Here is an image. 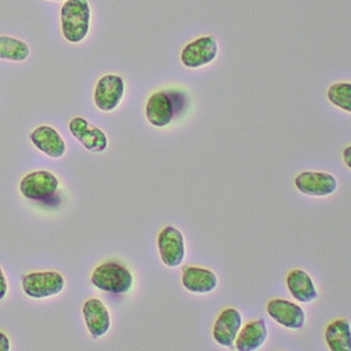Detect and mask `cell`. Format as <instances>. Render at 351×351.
<instances>
[{
  "label": "cell",
  "instance_id": "21",
  "mask_svg": "<svg viewBox=\"0 0 351 351\" xmlns=\"http://www.w3.org/2000/svg\"><path fill=\"white\" fill-rule=\"evenodd\" d=\"M7 292H8V283H7L3 269L0 267V302L7 296Z\"/></svg>",
  "mask_w": 351,
  "mask_h": 351
},
{
  "label": "cell",
  "instance_id": "5",
  "mask_svg": "<svg viewBox=\"0 0 351 351\" xmlns=\"http://www.w3.org/2000/svg\"><path fill=\"white\" fill-rule=\"evenodd\" d=\"M60 189V179L48 170H37L24 176L19 184L21 195L34 202H45Z\"/></svg>",
  "mask_w": 351,
  "mask_h": 351
},
{
  "label": "cell",
  "instance_id": "6",
  "mask_svg": "<svg viewBox=\"0 0 351 351\" xmlns=\"http://www.w3.org/2000/svg\"><path fill=\"white\" fill-rule=\"evenodd\" d=\"M219 56V44L213 36H202L186 44L180 51V62L187 69H202Z\"/></svg>",
  "mask_w": 351,
  "mask_h": 351
},
{
  "label": "cell",
  "instance_id": "10",
  "mask_svg": "<svg viewBox=\"0 0 351 351\" xmlns=\"http://www.w3.org/2000/svg\"><path fill=\"white\" fill-rule=\"evenodd\" d=\"M266 311L272 321L289 330H302L306 321L303 306L286 299H271Z\"/></svg>",
  "mask_w": 351,
  "mask_h": 351
},
{
  "label": "cell",
  "instance_id": "19",
  "mask_svg": "<svg viewBox=\"0 0 351 351\" xmlns=\"http://www.w3.org/2000/svg\"><path fill=\"white\" fill-rule=\"evenodd\" d=\"M31 54L29 47L14 37L0 36V60L21 62L25 61Z\"/></svg>",
  "mask_w": 351,
  "mask_h": 351
},
{
  "label": "cell",
  "instance_id": "8",
  "mask_svg": "<svg viewBox=\"0 0 351 351\" xmlns=\"http://www.w3.org/2000/svg\"><path fill=\"white\" fill-rule=\"evenodd\" d=\"M125 95V82L117 74H106L97 80L94 91V103L101 112L114 111Z\"/></svg>",
  "mask_w": 351,
  "mask_h": 351
},
{
  "label": "cell",
  "instance_id": "24",
  "mask_svg": "<svg viewBox=\"0 0 351 351\" xmlns=\"http://www.w3.org/2000/svg\"><path fill=\"white\" fill-rule=\"evenodd\" d=\"M51 1H66V0H51Z\"/></svg>",
  "mask_w": 351,
  "mask_h": 351
},
{
  "label": "cell",
  "instance_id": "23",
  "mask_svg": "<svg viewBox=\"0 0 351 351\" xmlns=\"http://www.w3.org/2000/svg\"><path fill=\"white\" fill-rule=\"evenodd\" d=\"M342 156H343V162H345V165H346V167L348 169H351V146H346L345 149H343V153H342Z\"/></svg>",
  "mask_w": 351,
  "mask_h": 351
},
{
  "label": "cell",
  "instance_id": "9",
  "mask_svg": "<svg viewBox=\"0 0 351 351\" xmlns=\"http://www.w3.org/2000/svg\"><path fill=\"white\" fill-rule=\"evenodd\" d=\"M293 184L300 193L312 197L332 196L338 189L337 178L324 171H302L295 176Z\"/></svg>",
  "mask_w": 351,
  "mask_h": 351
},
{
  "label": "cell",
  "instance_id": "14",
  "mask_svg": "<svg viewBox=\"0 0 351 351\" xmlns=\"http://www.w3.org/2000/svg\"><path fill=\"white\" fill-rule=\"evenodd\" d=\"M286 286L291 296L302 304H311L319 299V291L309 275L303 269H293L286 276Z\"/></svg>",
  "mask_w": 351,
  "mask_h": 351
},
{
  "label": "cell",
  "instance_id": "12",
  "mask_svg": "<svg viewBox=\"0 0 351 351\" xmlns=\"http://www.w3.org/2000/svg\"><path fill=\"white\" fill-rule=\"evenodd\" d=\"M242 326V315L237 308L228 306L220 312L213 324L212 335L215 342L221 346L230 349L234 346V341L239 335Z\"/></svg>",
  "mask_w": 351,
  "mask_h": 351
},
{
  "label": "cell",
  "instance_id": "17",
  "mask_svg": "<svg viewBox=\"0 0 351 351\" xmlns=\"http://www.w3.org/2000/svg\"><path fill=\"white\" fill-rule=\"evenodd\" d=\"M31 141L41 153L50 158H62L66 154V143L62 136L49 125H41L31 133Z\"/></svg>",
  "mask_w": 351,
  "mask_h": 351
},
{
  "label": "cell",
  "instance_id": "1",
  "mask_svg": "<svg viewBox=\"0 0 351 351\" xmlns=\"http://www.w3.org/2000/svg\"><path fill=\"white\" fill-rule=\"evenodd\" d=\"M189 104L190 99L184 91L176 88L160 90L147 97L145 117L154 128H167L186 112Z\"/></svg>",
  "mask_w": 351,
  "mask_h": 351
},
{
  "label": "cell",
  "instance_id": "13",
  "mask_svg": "<svg viewBox=\"0 0 351 351\" xmlns=\"http://www.w3.org/2000/svg\"><path fill=\"white\" fill-rule=\"evenodd\" d=\"M82 315L87 330L94 339H99L110 332L112 326L111 313L107 305L100 299H88L82 306Z\"/></svg>",
  "mask_w": 351,
  "mask_h": 351
},
{
  "label": "cell",
  "instance_id": "3",
  "mask_svg": "<svg viewBox=\"0 0 351 351\" xmlns=\"http://www.w3.org/2000/svg\"><path fill=\"white\" fill-rule=\"evenodd\" d=\"M91 283L107 293L127 295L133 288L134 276L125 265L117 261H108L99 265L93 271Z\"/></svg>",
  "mask_w": 351,
  "mask_h": 351
},
{
  "label": "cell",
  "instance_id": "16",
  "mask_svg": "<svg viewBox=\"0 0 351 351\" xmlns=\"http://www.w3.org/2000/svg\"><path fill=\"white\" fill-rule=\"evenodd\" d=\"M269 338V329L265 319L249 321L246 325L241 326L239 335L234 341L236 350H259Z\"/></svg>",
  "mask_w": 351,
  "mask_h": 351
},
{
  "label": "cell",
  "instance_id": "2",
  "mask_svg": "<svg viewBox=\"0 0 351 351\" xmlns=\"http://www.w3.org/2000/svg\"><path fill=\"white\" fill-rule=\"evenodd\" d=\"M91 5L88 0H66L61 8V29L70 44H80L90 33Z\"/></svg>",
  "mask_w": 351,
  "mask_h": 351
},
{
  "label": "cell",
  "instance_id": "20",
  "mask_svg": "<svg viewBox=\"0 0 351 351\" xmlns=\"http://www.w3.org/2000/svg\"><path fill=\"white\" fill-rule=\"evenodd\" d=\"M326 99L338 110L351 112V83L350 82H338L332 84L326 91Z\"/></svg>",
  "mask_w": 351,
  "mask_h": 351
},
{
  "label": "cell",
  "instance_id": "15",
  "mask_svg": "<svg viewBox=\"0 0 351 351\" xmlns=\"http://www.w3.org/2000/svg\"><path fill=\"white\" fill-rule=\"evenodd\" d=\"M182 285L189 292L206 295L219 287V278L209 269L186 266L182 271Z\"/></svg>",
  "mask_w": 351,
  "mask_h": 351
},
{
  "label": "cell",
  "instance_id": "7",
  "mask_svg": "<svg viewBox=\"0 0 351 351\" xmlns=\"http://www.w3.org/2000/svg\"><path fill=\"white\" fill-rule=\"evenodd\" d=\"M158 252L162 263L169 269L179 267L186 259V240L176 226H165L158 234Z\"/></svg>",
  "mask_w": 351,
  "mask_h": 351
},
{
  "label": "cell",
  "instance_id": "18",
  "mask_svg": "<svg viewBox=\"0 0 351 351\" xmlns=\"http://www.w3.org/2000/svg\"><path fill=\"white\" fill-rule=\"evenodd\" d=\"M350 321L337 319L325 329V342L332 351H351Z\"/></svg>",
  "mask_w": 351,
  "mask_h": 351
},
{
  "label": "cell",
  "instance_id": "4",
  "mask_svg": "<svg viewBox=\"0 0 351 351\" xmlns=\"http://www.w3.org/2000/svg\"><path fill=\"white\" fill-rule=\"evenodd\" d=\"M21 287L28 298L43 300L60 295L66 287V280L58 271L29 272L23 278Z\"/></svg>",
  "mask_w": 351,
  "mask_h": 351
},
{
  "label": "cell",
  "instance_id": "11",
  "mask_svg": "<svg viewBox=\"0 0 351 351\" xmlns=\"http://www.w3.org/2000/svg\"><path fill=\"white\" fill-rule=\"evenodd\" d=\"M69 130L90 153L101 154L108 149V137L106 132L91 125L84 117H73L69 123Z\"/></svg>",
  "mask_w": 351,
  "mask_h": 351
},
{
  "label": "cell",
  "instance_id": "22",
  "mask_svg": "<svg viewBox=\"0 0 351 351\" xmlns=\"http://www.w3.org/2000/svg\"><path fill=\"white\" fill-rule=\"evenodd\" d=\"M11 350V342L10 338L4 335L3 332H0V351Z\"/></svg>",
  "mask_w": 351,
  "mask_h": 351
}]
</instances>
